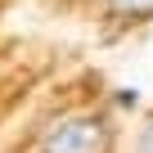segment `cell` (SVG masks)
I'll list each match as a JSON object with an SVG mask.
<instances>
[{
	"instance_id": "cell-2",
	"label": "cell",
	"mask_w": 153,
	"mask_h": 153,
	"mask_svg": "<svg viewBox=\"0 0 153 153\" xmlns=\"http://www.w3.org/2000/svg\"><path fill=\"white\" fill-rule=\"evenodd\" d=\"M108 9L122 18H149L153 14V0H108Z\"/></svg>"
},
{
	"instance_id": "cell-4",
	"label": "cell",
	"mask_w": 153,
	"mask_h": 153,
	"mask_svg": "<svg viewBox=\"0 0 153 153\" xmlns=\"http://www.w3.org/2000/svg\"><path fill=\"white\" fill-rule=\"evenodd\" d=\"M135 104H140V95H135L131 86H126V90H117V108H135Z\"/></svg>"
},
{
	"instance_id": "cell-3",
	"label": "cell",
	"mask_w": 153,
	"mask_h": 153,
	"mask_svg": "<svg viewBox=\"0 0 153 153\" xmlns=\"http://www.w3.org/2000/svg\"><path fill=\"white\" fill-rule=\"evenodd\" d=\"M135 153H153V117H149V126L140 131V140H135Z\"/></svg>"
},
{
	"instance_id": "cell-1",
	"label": "cell",
	"mask_w": 153,
	"mask_h": 153,
	"mask_svg": "<svg viewBox=\"0 0 153 153\" xmlns=\"http://www.w3.org/2000/svg\"><path fill=\"white\" fill-rule=\"evenodd\" d=\"M108 149V117L104 113H63L41 131L36 153H104Z\"/></svg>"
}]
</instances>
